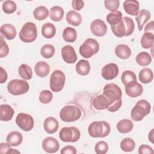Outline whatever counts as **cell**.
Segmentation results:
<instances>
[{
  "label": "cell",
  "mask_w": 154,
  "mask_h": 154,
  "mask_svg": "<svg viewBox=\"0 0 154 154\" xmlns=\"http://www.w3.org/2000/svg\"><path fill=\"white\" fill-rule=\"evenodd\" d=\"M103 94L109 101V105L106 109L112 112L118 111L122 104L121 88L114 83H109L104 86Z\"/></svg>",
  "instance_id": "cell-1"
},
{
  "label": "cell",
  "mask_w": 154,
  "mask_h": 154,
  "mask_svg": "<svg viewBox=\"0 0 154 154\" xmlns=\"http://www.w3.org/2000/svg\"><path fill=\"white\" fill-rule=\"evenodd\" d=\"M112 32L117 37L129 36L131 35L135 29V24L132 18L125 16L117 25L111 26Z\"/></svg>",
  "instance_id": "cell-2"
},
{
  "label": "cell",
  "mask_w": 154,
  "mask_h": 154,
  "mask_svg": "<svg viewBox=\"0 0 154 154\" xmlns=\"http://www.w3.org/2000/svg\"><path fill=\"white\" fill-rule=\"evenodd\" d=\"M109 124L105 121H94L91 122L88 128V132L93 138H104L110 132Z\"/></svg>",
  "instance_id": "cell-3"
},
{
  "label": "cell",
  "mask_w": 154,
  "mask_h": 154,
  "mask_svg": "<svg viewBox=\"0 0 154 154\" xmlns=\"http://www.w3.org/2000/svg\"><path fill=\"white\" fill-rule=\"evenodd\" d=\"M150 103L146 100L141 99L132 108L131 112V117L135 122L141 121L146 116L150 113Z\"/></svg>",
  "instance_id": "cell-4"
},
{
  "label": "cell",
  "mask_w": 154,
  "mask_h": 154,
  "mask_svg": "<svg viewBox=\"0 0 154 154\" xmlns=\"http://www.w3.org/2000/svg\"><path fill=\"white\" fill-rule=\"evenodd\" d=\"M19 37L20 40L24 43H31L37 37V29L36 25L31 22L25 23L22 27Z\"/></svg>",
  "instance_id": "cell-5"
},
{
  "label": "cell",
  "mask_w": 154,
  "mask_h": 154,
  "mask_svg": "<svg viewBox=\"0 0 154 154\" xmlns=\"http://www.w3.org/2000/svg\"><path fill=\"white\" fill-rule=\"evenodd\" d=\"M99 50L98 42L93 38H87L79 49L80 55L85 58H89L96 55Z\"/></svg>",
  "instance_id": "cell-6"
},
{
  "label": "cell",
  "mask_w": 154,
  "mask_h": 154,
  "mask_svg": "<svg viewBox=\"0 0 154 154\" xmlns=\"http://www.w3.org/2000/svg\"><path fill=\"white\" fill-rule=\"evenodd\" d=\"M81 116V111L76 106H64L60 112V117L64 122H73Z\"/></svg>",
  "instance_id": "cell-7"
},
{
  "label": "cell",
  "mask_w": 154,
  "mask_h": 154,
  "mask_svg": "<svg viewBox=\"0 0 154 154\" xmlns=\"http://www.w3.org/2000/svg\"><path fill=\"white\" fill-rule=\"evenodd\" d=\"M29 89V84L22 79H12L7 85L8 92L14 96H19L26 93Z\"/></svg>",
  "instance_id": "cell-8"
},
{
  "label": "cell",
  "mask_w": 154,
  "mask_h": 154,
  "mask_svg": "<svg viewBox=\"0 0 154 154\" xmlns=\"http://www.w3.org/2000/svg\"><path fill=\"white\" fill-rule=\"evenodd\" d=\"M66 81V76L60 70H54L50 76L49 87L53 92H59L63 90Z\"/></svg>",
  "instance_id": "cell-9"
},
{
  "label": "cell",
  "mask_w": 154,
  "mask_h": 154,
  "mask_svg": "<svg viewBox=\"0 0 154 154\" xmlns=\"http://www.w3.org/2000/svg\"><path fill=\"white\" fill-rule=\"evenodd\" d=\"M80 137V131L74 126L64 127L59 132V137L63 142L75 143L79 140Z\"/></svg>",
  "instance_id": "cell-10"
},
{
  "label": "cell",
  "mask_w": 154,
  "mask_h": 154,
  "mask_svg": "<svg viewBox=\"0 0 154 154\" xmlns=\"http://www.w3.org/2000/svg\"><path fill=\"white\" fill-rule=\"evenodd\" d=\"M16 123L23 131H30L32 129L34 122L32 117L26 113L20 112L16 118Z\"/></svg>",
  "instance_id": "cell-11"
},
{
  "label": "cell",
  "mask_w": 154,
  "mask_h": 154,
  "mask_svg": "<svg viewBox=\"0 0 154 154\" xmlns=\"http://www.w3.org/2000/svg\"><path fill=\"white\" fill-rule=\"evenodd\" d=\"M119 67L116 63H109L105 65L101 71V75L106 80H112L119 75Z\"/></svg>",
  "instance_id": "cell-12"
},
{
  "label": "cell",
  "mask_w": 154,
  "mask_h": 154,
  "mask_svg": "<svg viewBox=\"0 0 154 154\" xmlns=\"http://www.w3.org/2000/svg\"><path fill=\"white\" fill-rule=\"evenodd\" d=\"M91 33L97 37H103L107 32V26L101 19H95L90 24Z\"/></svg>",
  "instance_id": "cell-13"
},
{
  "label": "cell",
  "mask_w": 154,
  "mask_h": 154,
  "mask_svg": "<svg viewBox=\"0 0 154 154\" xmlns=\"http://www.w3.org/2000/svg\"><path fill=\"white\" fill-rule=\"evenodd\" d=\"M43 150L49 153H54L57 152L60 149V144L58 140L52 137L45 138L42 143Z\"/></svg>",
  "instance_id": "cell-14"
},
{
  "label": "cell",
  "mask_w": 154,
  "mask_h": 154,
  "mask_svg": "<svg viewBox=\"0 0 154 154\" xmlns=\"http://www.w3.org/2000/svg\"><path fill=\"white\" fill-rule=\"evenodd\" d=\"M61 54L63 60L67 64H73L78 59L74 48L70 45L63 46L61 49Z\"/></svg>",
  "instance_id": "cell-15"
},
{
  "label": "cell",
  "mask_w": 154,
  "mask_h": 154,
  "mask_svg": "<svg viewBox=\"0 0 154 154\" xmlns=\"http://www.w3.org/2000/svg\"><path fill=\"white\" fill-rule=\"evenodd\" d=\"M125 91L130 97L135 98L141 96L143 91V86L138 82H133L125 85Z\"/></svg>",
  "instance_id": "cell-16"
},
{
  "label": "cell",
  "mask_w": 154,
  "mask_h": 154,
  "mask_svg": "<svg viewBox=\"0 0 154 154\" xmlns=\"http://www.w3.org/2000/svg\"><path fill=\"white\" fill-rule=\"evenodd\" d=\"M123 7L125 12L131 16H137L140 11V4L137 0L125 1L123 4Z\"/></svg>",
  "instance_id": "cell-17"
},
{
  "label": "cell",
  "mask_w": 154,
  "mask_h": 154,
  "mask_svg": "<svg viewBox=\"0 0 154 154\" xmlns=\"http://www.w3.org/2000/svg\"><path fill=\"white\" fill-rule=\"evenodd\" d=\"M44 130L46 132L49 134L55 133L59 128L58 120L54 117H47L43 123Z\"/></svg>",
  "instance_id": "cell-18"
},
{
  "label": "cell",
  "mask_w": 154,
  "mask_h": 154,
  "mask_svg": "<svg viewBox=\"0 0 154 154\" xmlns=\"http://www.w3.org/2000/svg\"><path fill=\"white\" fill-rule=\"evenodd\" d=\"M92 105L96 109L103 110L108 108L109 105V101L103 94H101L94 97L92 101Z\"/></svg>",
  "instance_id": "cell-19"
},
{
  "label": "cell",
  "mask_w": 154,
  "mask_h": 154,
  "mask_svg": "<svg viewBox=\"0 0 154 154\" xmlns=\"http://www.w3.org/2000/svg\"><path fill=\"white\" fill-rule=\"evenodd\" d=\"M0 31L2 35L7 40H11L16 36V29L14 26L10 23H5L0 28Z\"/></svg>",
  "instance_id": "cell-20"
},
{
  "label": "cell",
  "mask_w": 154,
  "mask_h": 154,
  "mask_svg": "<svg viewBox=\"0 0 154 154\" xmlns=\"http://www.w3.org/2000/svg\"><path fill=\"white\" fill-rule=\"evenodd\" d=\"M13 108L8 104L0 105V120L2 122H8L11 120L14 115Z\"/></svg>",
  "instance_id": "cell-21"
},
{
  "label": "cell",
  "mask_w": 154,
  "mask_h": 154,
  "mask_svg": "<svg viewBox=\"0 0 154 154\" xmlns=\"http://www.w3.org/2000/svg\"><path fill=\"white\" fill-rule=\"evenodd\" d=\"M23 141V136L18 131H11L6 137V142L11 146H17Z\"/></svg>",
  "instance_id": "cell-22"
},
{
  "label": "cell",
  "mask_w": 154,
  "mask_h": 154,
  "mask_svg": "<svg viewBox=\"0 0 154 154\" xmlns=\"http://www.w3.org/2000/svg\"><path fill=\"white\" fill-rule=\"evenodd\" d=\"M150 13L146 9L141 10L139 11L138 14L135 17L139 31H141L143 29L144 24L150 19Z\"/></svg>",
  "instance_id": "cell-23"
},
{
  "label": "cell",
  "mask_w": 154,
  "mask_h": 154,
  "mask_svg": "<svg viewBox=\"0 0 154 154\" xmlns=\"http://www.w3.org/2000/svg\"><path fill=\"white\" fill-rule=\"evenodd\" d=\"M34 72L38 77L45 78L49 73L50 66L45 61H38L35 65Z\"/></svg>",
  "instance_id": "cell-24"
},
{
  "label": "cell",
  "mask_w": 154,
  "mask_h": 154,
  "mask_svg": "<svg viewBox=\"0 0 154 154\" xmlns=\"http://www.w3.org/2000/svg\"><path fill=\"white\" fill-rule=\"evenodd\" d=\"M114 52L118 58L122 60L128 59L131 55V50L130 48L128 45L124 44L117 45L114 49Z\"/></svg>",
  "instance_id": "cell-25"
},
{
  "label": "cell",
  "mask_w": 154,
  "mask_h": 154,
  "mask_svg": "<svg viewBox=\"0 0 154 154\" xmlns=\"http://www.w3.org/2000/svg\"><path fill=\"white\" fill-rule=\"evenodd\" d=\"M67 23L74 26H78L82 22V17L80 13L75 10H70L67 12L66 16Z\"/></svg>",
  "instance_id": "cell-26"
},
{
  "label": "cell",
  "mask_w": 154,
  "mask_h": 154,
  "mask_svg": "<svg viewBox=\"0 0 154 154\" xmlns=\"http://www.w3.org/2000/svg\"><path fill=\"white\" fill-rule=\"evenodd\" d=\"M90 69V64L87 60H81L76 64V72L80 75H87L89 73Z\"/></svg>",
  "instance_id": "cell-27"
},
{
  "label": "cell",
  "mask_w": 154,
  "mask_h": 154,
  "mask_svg": "<svg viewBox=\"0 0 154 154\" xmlns=\"http://www.w3.org/2000/svg\"><path fill=\"white\" fill-rule=\"evenodd\" d=\"M133 128V122L128 119H122L117 123V129L122 134H126L131 132Z\"/></svg>",
  "instance_id": "cell-28"
},
{
  "label": "cell",
  "mask_w": 154,
  "mask_h": 154,
  "mask_svg": "<svg viewBox=\"0 0 154 154\" xmlns=\"http://www.w3.org/2000/svg\"><path fill=\"white\" fill-rule=\"evenodd\" d=\"M42 34L46 38H52L56 34V28L54 24L50 22L45 23L42 27Z\"/></svg>",
  "instance_id": "cell-29"
},
{
  "label": "cell",
  "mask_w": 154,
  "mask_h": 154,
  "mask_svg": "<svg viewBox=\"0 0 154 154\" xmlns=\"http://www.w3.org/2000/svg\"><path fill=\"white\" fill-rule=\"evenodd\" d=\"M64 11L63 8L60 6H54L49 10V17L55 22L61 21L64 16Z\"/></svg>",
  "instance_id": "cell-30"
},
{
  "label": "cell",
  "mask_w": 154,
  "mask_h": 154,
  "mask_svg": "<svg viewBox=\"0 0 154 154\" xmlns=\"http://www.w3.org/2000/svg\"><path fill=\"white\" fill-rule=\"evenodd\" d=\"M153 79V73L152 70L147 67L142 69L139 73V80L141 83H150Z\"/></svg>",
  "instance_id": "cell-31"
},
{
  "label": "cell",
  "mask_w": 154,
  "mask_h": 154,
  "mask_svg": "<svg viewBox=\"0 0 154 154\" xmlns=\"http://www.w3.org/2000/svg\"><path fill=\"white\" fill-rule=\"evenodd\" d=\"M62 36L65 42L73 43L76 40L77 32L75 29L70 26H67L63 30Z\"/></svg>",
  "instance_id": "cell-32"
},
{
  "label": "cell",
  "mask_w": 154,
  "mask_h": 154,
  "mask_svg": "<svg viewBox=\"0 0 154 154\" xmlns=\"http://www.w3.org/2000/svg\"><path fill=\"white\" fill-rule=\"evenodd\" d=\"M154 42V35L152 32H145L142 35L140 40L141 46L144 49H150L153 47Z\"/></svg>",
  "instance_id": "cell-33"
},
{
  "label": "cell",
  "mask_w": 154,
  "mask_h": 154,
  "mask_svg": "<svg viewBox=\"0 0 154 154\" xmlns=\"http://www.w3.org/2000/svg\"><path fill=\"white\" fill-rule=\"evenodd\" d=\"M18 73L23 80H29L32 76V70L26 64H22L18 68Z\"/></svg>",
  "instance_id": "cell-34"
},
{
  "label": "cell",
  "mask_w": 154,
  "mask_h": 154,
  "mask_svg": "<svg viewBox=\"0 0 154 154\" xmlns=\"http://www.w3.org/2000/svg\"><path fill=\"white\" fill-rule=\"evenodd\" d=\"M135 61L141 66H147L152 62V57L147 52H141L137 55Z\"/></svg>",
  "instance_id": "cell-35"
},
{
  "label": "cell",
  "mask_w": 154,
  "mask_h": 154,
  "mask_svg": "<svg viewBox=\"0 0 154 154\" xmlns=\"http://www.w3.org/2000/svg\"><path fill=\"white\" fill-rule=\"evenodd\" d=\"M49 13V11L46 7L40 5L35 8L33 11V16L35 19L43 20L48 17Z\"/></svg>",
  "instance_id": "cell-36"
},
{
  "label": "cell",
  "mask_w": 154,
  "mask_h": 154,
  "mask_svg": "<svg viewBox=\"0 0 154 154\" xmlns=\"http://www.w3.org/2000/svg\"><path fill=\"white\" fill-rule=\"evenodd\" d=\"M122 13L120 11H116L111 12L106 16V20L111 26L116 25L118 24L122 19Z\"/></svg>",
  "instance_id": "cell-37"
},
{
  "label": "cell",
  "mask_w": 154,
  "mask_h": 154,
  "mask_svg": "<svg viewBox=\"0 0 154 154\" xmlns=\"http://www.w3.org/2000/svg\"><path fill=\"white\" fill-rule=\"evenodd\" d=\"M121 81L125 85H126L133 82H137V76L131 70H125L122 74Z\"/></svg>",
  "instance_id": "cell-38"
},
{
  "label": "cell",
  "mask_w": 154,
  "mask_h": 154,
  "mask_svg": "<svg viewBox=\"0 0 154 154\" xmlns=\"http://www.w3.org/2000/svg\"><path fill=\"white\" fill-rule=\"evenodd\" d=\"M135 143L131 138H125L120 142V148L125 152H130L134 150Z\"/></svg>",
  "instance_id": "cell-39"
},
{
  "label": "cell",
  "mask_w": 154,
  "mask_h": 154,
  "mask_svg": "<svg viewBox=\"0 0 154 154\" xmlns=\"http://www.w3.org/2000/svg\"><path fill=\"white\" fill-rule=\"evenodd\" d=\"M55 52V47L50 44H46L40 49V54L45 58H52L54 55Z\"/></svg>",
  "instance_id": "cell-40"
},
{
  "label": "cell",
  "mask_w": 154,
  "mask_h": 154,
  "mask_svg": "<svg viewBox=\"0 0 154 154\" xmlns=\"http://www.w3.org/2000/svg\"><path fill=\"white\" fill-rule=\"evenodd\" d=\"M3 11L7 14H12L16 11L17 9L16 4L13 1H5L2 5Z\"/></svg>",
  "instance_id": "cell-41"
},
{
  "label": "cell",
  "mask_w": 154,
  "mask_h": 154,
  "mask_svg": "<svg viewBox=\"0 0 154 154\" xmlns=\"http://www.w3.org/2000/svg\"><path fill=\"white\" fill-rule=\"evenodd\" d=\"M52 97L53 96L52 92L47 90L41 91L39 94V100L41 103L44 104L49 103L52 100Z\"/></svg>",
  "instance_id": "cell-42"
},
{
  "label": "cell",
  "mask_w": 154,
  "mask_h": 154,
  "mask_svg": "<svg viewBox=\"0 0 154 154\" xmlns=\"http://www.w3.org/2000/svg\"><path fill=\"white\" fill-rule=\"evenodd\" d=\"M108 150V143L104 141H98L94 146V152L97 154H105Z\"/></svg>",
  "instance_id": "cell-43"
},
{
  "label": "cell",
  "mask_w": 154,
  "mask_h": 154,
  "mask_svg": "<svg viewBox=\"0 0 154 154\" xmlns=\"http://www.w3.org/2000/svg\"><path fill=\"white\" fill-rule=\"evenodd\" d=\"M120 5L119 0H105L104 5L106 10L112 12L117 11Z\"/></svg>",
  "instance_id": "cell-44"
},
{
  "label": "cell",
  "mask_w": 154,
  "mask_h": 154,
  "mask_svg": "<svg viewBox=\"0 0 154 154\" xmlns=\"http://www.w3.org/2000/svg\"><path fill=\"white\" fill-rule=\"evenodd\" d=\"M0 153L2 154H9V153H20V152L11 148L8 143H0Z\"/></svg>",
  "instance_id": "cell-45"
},
{
  "label": "cell",
  "mask_w": 154,
  "mask_h": 154,
  "mask_svg": "<svg viewBox=\"0 0 154 154\" xmlns=\"http://www.w3.org/2000/svg\"><path fill=\"white\" fill-rule=\"evenodd\" d=\"M9 53V48L4 40L2 35H1V47H0V57L3 58L6 57Z\"/></svg>",
  "instance_id": "cell-46"
},
{
  "label": "cell",
  "mask_w": 154,
  "mask_h": 154,
  "mask_svg": "<svg viewBox=\"0 0 154 154\" xmlns=\"http://www.w3.org/2000/svg\"><path fill=\"white\" fill-rule=\"evenodd\" d=\"M138 152L140 154H153L154 153L153 149L150 146L146 144H141L138 147Z\"/></svg>",
  "instance_id": "cell-47"
},
{
  "label": "cell",
  "mask_w": 154,
  "mask_h": 154,
  "mask_svg": "<svg viewBox=\"0 0 154 154\" xmlns=\"http://www.w3.org/2000/svg\"><path fill=\"white\" fill-rule=\"evenodd\" d=\"M60 153L61 154H76V149L72 146H67L62 148Z\"/></svg>",
  "instance_id": "cell-48"
},
{
  "label": "cell",
  "mask_w": 154,
  "mask_h": 154,
  "mask_svg": "<svg viewBox=\"0 0 154 154\" xmlns=\"http://www.w3.org/2000/svg\"><path fill=\"white\" fill-rule=\"evenodd\" d=\"M72 6L75 10L79 11L84 7V2L82 0H73L72 2Z\"/></svg>",
  "instance_id": "cell-49"
},
{
  "label": "cell",
  "mask_w": 154,
  "mask_h": 154,
  "mask_svg": "<svg viewBox=\"0 0 154 154\" xmlns=\"http://www.w3.org/2000/svg\"><path fill=\"white\" fill-rule=\"evenodd\" d=\"M1 79H0V83L1 84H3L4 83L8 78V75H7V73L6 72V70L2 67H1Z\"/></svg>",
  "instance_id": "cell-50"
},
{
  "label": "cell",
  "mask_w": 154,
  "mask_h": 154,
  "mask_svg": "<svg viewBox=\"0 0 154 154\" xmlns=\"http://www.w3.org/2000/svg\"><path fill=\"white\" fill-rule=\"evenodd\" d=\"M153 29H154V22L153 21H150L144 27V31L148 32H152L153 34Z\"/></svg>",
  "instance_id": "cell-51"
},
{
  "label": "cell",
  "mask_w": 154,
  "mask_h": 154,
  "mask_svg": "<svg viewBox=\"0 0 154 154\" xmlns=\"http://www.w3.org/2000/svg\"><path fill=\"white\" fill-rule=\"evenodd\" d=\"M153 130L154 129H152L149 134V140L152 143H153Z\"/></svg>",
  "instance_id": "cell-52"
}]
</instances>
